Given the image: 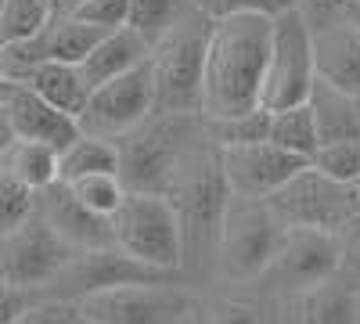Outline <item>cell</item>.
Returning a JSON list of instances; mask_svg holds the SVG:
<instances>
[{
  "instance_id": "cell-38",
  "label": "cell",
  "mask_w": 360,
  "mask_h": 324,
  "mask_svg": "<svg viewBox=\"0 0 360 324\" xmlns=\"http://www.w3.org/2000/svg\"><path fill=\"white\" fill-rule=\"evenodd\" d=\"M11 141H15V130H11V119H8L4 105H0V152H4V148H8Z\"/></svg>"
},
{
  "instance_id": "cell-6",
  "label": "cell",
  "mask_w": 360,
  "mask_h": 324,
  "mask_svg": "<svg viewBox=\"0 0 360 324\" xmlns=\"http://www.w3.org/2000/svg\"><path fill=\"white\" fill-rule=\"evenodd\" d=\"M108 231L112 245L130 259L166 274H180V227L166 195L127 191L119 209L108 216Z\"/></svg>"
},
{
  "instance_id": "cell-39",
  "label": "cell",
  "mask_w": 360,
  "mask_h": 324,
  "mask_svg": "<svg viewBox=\"0 0 360 324\" xmlns=\"http://www.w3.org/2000/svg\"><path fill=\"white\" fill-rule=\"evenodd\" d=\"M342 18H346V22H353V25L360 29V0H349V4L342 8Z\"/></svg>"
},
{
  "instance_id": "cell-14",
  "label": "cell",
  "mask_w": 360,
  "mask_h": 324,
  "mask_svg": "<svg viewBox=\"0 0 360 324\" xmlns=\"http://www.w3.org/2000/svg\"><path fill=\"white\" fill-rule=\"evenodd\" d=\"M101 37H105L101 29L72 15H51L47 25H40L33 37L18 44H0V65H4V76H11L37 62H79Z\"/></svg>"
},
{
  "instance_id": "cell-42",
  "label": "cell",
  "mask_w": 360,
  "mask_h": 324,
  "mask_svg": "<svg viewBox=\"0 0 360 324\" xmlns=\"http://www.w3.org/2000/svg\"><path fill=\"white\" fill-rule=\"evenodd\" d=\"M0 76H4V65H0Z\"/></svg>"
},
{
  "instance_id": "cell-26",
  "label": "cell",
  "mask_w": 360,
  "mask_h": 324,
  "mask_svg": "<svg viewBox=\"0 0 360 324\" xmlns=\"http://www.w3.org/2000/svg\"><path fill=\"white\" fill-rule=\"evenodd\" d=\"M69 191H72V198L83 205L86 213H94L101 220H108L119 209L123 195H127V188H123V181H119L115 169L83 173V176H76V181H69Z\"/></svg>"
},
{
  "instance_id": "cell-5",
  "label": "cell",
  "mask_w": 360,
  "mask_h": 324,
  "mask_svg": "<svg viewBox=\"0 0 360 324\" xmlns=\"http://www.w3.org/2000/svg\"><path fill=\"white\" fill-rule=\"evenodd\" d=\"M281 238V220L263 198L227 195L213 245V278L220 285H256Z\"/></svg>"
},
{
  "instance_id": "cell-4",
  "label": "cell",
  "mask_w": 360,
  "mask_h": 324,
  "mask_svg": "<svg viewBox=\"0 0 360 324\" xmlns=\"http://www.w3.org/2000/svg\"><path fill=\"white\" fill-rule=\"evenodd\" d=\"M213 15L198 4L188 8L148 51V69L155 86L152 112H198V79Z\"/></svg>"
},
{
  "instance_id": "cell-1",
  "label": "cell",
  "mask_w": 360,
  "mask_h": 324,
  "mask_svg": "<svg viewBox=\"0 0 360 324\" xmlns=\"http://www.w3.org/2000/svg\"><path fill=\"white\" fill-rule=\"evenodd\" d=\"M266 47H270V15L227 11L213 18L198 79V112L205 119H227V115L259 108Z\"/></svg>"
},
{
  "instance_id": "cell-37",
  "label": "cell",
  "mask_w": 360,
  "mask_h": 324,
  "mask_svg": "<svg viewBox=\"0 0 360 324\" xmlns=\"http://www.w3.org/2000/svg\"><path fill=\"white\" fill-rule=\"evenodd\" d=\"M33 299H40V296H33V292H22V288H15V285H4V281H0V324H11Z\"/></svg>"
},
{
  "instance_id": "cell-19",
  "label": "cell",
  "mask_w": 360,
  "mask_h": 324,
  "mask_svg": "<svg viewBox=\"0 0 360 324\" xmlns=\"http://www.w3.org/2000/svg\"><path fill=\"white\" fill-rule=\"evenodd\" d=\"M11 79L25 83L29 91H37L47 105H54L58 112L72 115V119L83 112L86 94H90V86L79 76L76 62H37V65H25V69L11 72Z\"/></svg>"
},
{
  "instance_id": "cell-10",
  "label": "cell",
  "mask_w": 360,
  "mask_h": 324,
  "mask_svg": "<svg viewBox=\"0 0 360 324\" xmlns=\"http://www.w3.org/2000/svg\"><path fill=\"white\" fill-rule=\"evenodd\" d=\"M76 252L79 249H72L65 238H58L44 216L29 213L22 223L0 234V281L44 299L47 288L58 281V274L69 267Z\"/></svg>"
},
{
  "instance_id": "cell-17",
  "label": "cell",
  "mask_w": 360,
  "mask_h": 324,
  "mask_svg": "<svg viewBox=\"0 0 360 324\" xmlns=\"http://www.w3.org/2000/svg\"><path fill=\"white\" fill-rule=\"evenodd\" d=\"M285 303H292V324H360V271L339 263L324 281Z\"/></svg>"
},
{
  "instance_id": "cell-25",
  "label": "cell",
  "mask_w": 360,
  "mask_h": 324,
  "mask_svg": "<svg viewBox=\"0 0 360 324\" xmlns=\"http://www.w3.org/2000/svg\"><path fill=\"white\" fill-rule=\"evenodd\" d=\"M101 169H115V144L108 137H90V134H76L62 152H58V181L69 184L83 173H101Z\"/></svg>"
},
{
  "instance_id": "cell-13",
  "label": "cell",
  "mask_w": 360,
  "mask_h": 324,
  "mask_svg": "<svg viewBox=\"0 0 360 324\" xmlns=\"http://www.w3.org/2000/svg\"><path fill=\"white\" fill-rule=\"evenodd\" d=\"M217 162L227 195L242 198H266L274 188H281L295 169H303L310 159L292 155L270 141H249V144H217Z\"/></svg>"
},
{
  "instance_id": "cell-30",
  "label": "cell",
  "mask_w": 360,
  "mask_h": 324,
  "mask_svg": "<svg viewBox=\"0 0 360 324\" xmlns=\"http://www.w3.org/2000/svg\"><path fill=\"white\" fill-rule=\"evenodd\" d=\"M266 108H252L242 115H227V119H205V130L213 144H249V141H266Z\"/></svg>"
},
{
  "instance_id": "cell-34",
  "label": "cell",
  "mask_w": 360,
  "mask_h": 324,
  "mask_svg": "<svg viewBox=\"0 0 360 324\" xmlns=\"http://www.w3.org/2000/svg\"><path fill=\"white\" fill-rule=\"evenodd\" d=\"M195 4L205 11V15H227V11H259V15H278V11H288L295 8L299 0H195Z\"/></svg>"
},
{
  "instance_id": "cell-43",
  "label": "cell",
  "mask_w": 360,
  "mask_h": 324,
  "mask_svg": "<svg viewBox=\"0 0 360 324\" xmlns=\"http://www.w3.org/2000/svg\"><path fill=\"white\" fill-rule=\"evenodd\" d=\"M0 4H4V0H0Z\"/></svg>"
},
{
  "instance_id": "cell-33",
  "label": "cell",
  "mask_w": 360,
  "mask_h": 324,
  "mask_svg": "<svg viewBox=\"0 0 360 324\" xmlns=\"http://www.w3.org/2000/svg\"><path fill=\"white\" fill-rule=\"evenodd\" d=\"M79 306L72 299H33L11 324H72Z\"/></svg>"
},
{
  "instance_id": "cell-29",
  "label": "cell",
  "mask_w": 360,
  "mask_h": 324,
  "mask_svg": "<svg viewBox=\"0 0 360 324\" xmlns=\"http://www.w3.org/2000/svg\"><path fill=\"white\" fill-rule=\"evenodd\" d=\"M310 166L321 169L332 181H346V184H360V141H328L317 144Z\"/></svg>"
},
{
  "instance_id": "cell-15",
  "label": "cell",
  "mask_w": 360,
  "mask_h": 324,
  "mask_svg": "<svg viewBox=\"0 0 360 324\" xmlns=\"http://www.w3.org/2000/svg\"><path fill=\"white\" fill-rule=\"evenodd\" d=\"M0 105H4V112H8L15 137H22V141H40V144H47V148L62 152L65 144L79 134L72 115L58 112L37 91H29L25 83H18L11 76H0Z\"/></svg>"
},
{
  "instance_id": "cell-20",
  "label": "cell",
  "mask_w": 360,
  "mask_h": 324,
  "mask_svg": "<svg viewBox=\"0 0 360 324\" xmlns=\"http://www.w3.org/2000/svg\"><path fill=\"white\" fill-rule=\"evenodd\" d=\"M148 47L134 29H112V33H105L94 47H90L79 62H76V69H79V76L86 79V86H98V83H105V79H112V76H119V72H127V69H134V65H141L144 58H148Z\"/></svg>"
},
{
  "instance_id": "cell-40",
  "label": "cell",
  "mask_w": 360,
  "mask_h": 324,
  "mask_svg": "<svg viewBox=\"0 0 360 324\" xmlns=\"http://www.w3.org/2000/svg\"><path fill=\"white\" fill-rule=\"evenodd\" d=\"M51 4H54V15H69L72 8L83 4V0H51Z\"/></svg>"
},
{
  "instance_id": "cell-16",
  "label": "cell",
  "mask_w": 360,
  "mask_h": 324,
  "mask_svg": "<svg viewBox=\"0 0 360 324\" xmlns=\"http://www.w3.org/2000/svg\"><path fill=\"white\" fill-rule=\"evenodd\" d=\"M314 76L335 91L360 98V29L342 15L310 29Z\"/></svg>"
},
{
  "instance_id": "cell-23",
  "label": "cell",
  "mask_w": 360,
  "mask_h": 324,
  "mask_svg": "<svg viewBox=\"0 0 360 324\" xmlns=\"http://www.w3.org/2000/svg\"><path fill=\"white\" fill-rule=\"evenodd\" d=\"M0 173H8L29 191H40L44 184L58 181V152L40 141H22L15 137L4 152H0Z\"/></svg>"
},
{
  "instance_id": "cell-3",
  "label": "cell",
  "mask_w": 360,
  "mask_h": 324,
  "mask_svg": "<svg viewBox=\"0 0 360 324\" xmlns=\"http://www.w3.org/2000/svg\"><path fill=\"white\" fill-rule=\"evenodd\" d=\"M202 112H152L148 119L112 137L115 144V173L127 191H155L162 195L180 152L202 134Z\"/></svg>"
},
{
  "instance_id": "cell-24",
  "label": "cell",
  "mask_w": 360,
  "mask_h": 324,
  "mask_svg": "<svg viewBox=\"0 0 360 324\" xmlns=\"http://www.w3.org/2000/svg\"><path fill=\"white\" fill-rule=\"evenodd\" d=\"M270 119H266V141L278 144V148L292 152V155H303L310 159L317 148V127H314V115L310 105H288V108H266Z\"/></svg>"
},
{
  "instance_id": "cell-27",
  "label": "cell",
  "mask_w": 360,
  "mask_h": 324,
  "mask_svg": "<svg viewBox=\"0 0 360 324\" xmlns=\"http://www.w3.org/2000/svg\"><path fill=\"white\" fill-rule=\"evenodd\" d=\"M130 11H127V29L152 47L166 29L184 15L188 8H195V0H127Z\"/></svg>"
},
{
  "instance_id": "cell-18",
  "label": "cell",
  "mask_w": 360,
  "mask_h": 324,
  "mask_svg": "<svg viewBox=\"0 0 360 324\" xmlns=\"http://www.w3.org/2000/svg\"><path fill=\"white\" fill-rule=\"evenodd\" d=\"M33 213L44 216L54 227L58 238H65L72 249H101V245H112L108 220L86 213L83 205L72 198L69 184H62V181H51L40 191H33Z\"/></svg>"
},
{
  "instance_id": "cell-7",
  "label": "cell",
  "mask_w": 360,
  "mask_h": 324,
  "mask_svg": "<svg viewBox=\"0 0 360 324\" xmlns=\"http://www.w3.org/2000/svg\"><path fill=\"white\" fill-rule=\"evenodd\" d=\"M263 202L281 220V227H310L335 234L353 213H360V184L332 181L307 162Z\"/></svg>"
},
{
  "instance_id": "cell-8",
  "label": "cell",
  "mask_w": 360,
  "mask_h": 324,
  "mask_svg": "<svg viewBox=\"0 0 360 324\" xmlns=\"http://www.w3.org/2000/svg\"><path fill=\"white\" fill-rule=\"evenodd\" d=\"M76 306L98 324H180L191 317L195 292L188 281H127L90 292Z\"/></svg>"
},
{
  "instance_id": "cell-22",
  "label": "cell",
  "mask_w": 360,
  "mask_h": 324,
  "mask_svg": "<svg viewBox=\"0 0 360 324\" xmlns=\"http://www.w3.org/2000/svg\"><path fill=\"white\" fill-rule=\"evenodd\" d=\"M314 127H317V144L328 141H360V98H349L335 86H328L314 76V86L307 94Z\"/></svg>"
},
{
  "instance_id": "cell-31",
  "label": "cell",
  "mask_w": 360,
  "mask_h": 324,
  "mask_svg": "<svg viewBox=\"0 0 360 324\" xmlns=\"http://www.w3.org/2000/svg\"><path fill=\"white\" fill-rule=\"evenodd\" d=\"M127 11H130L127 0H83V4L72 8L69 15L86 22V25H94V29H101V33H112V29L127 25Z\"/></svg>"
},
{
  "instance_id": "cell-36",
  "label": "cell",
  "mask_w": 360,
  "mask_h": 324,
  "mask_svg": "<svg viewBox=\"0 0 360 324\" xmlns=\"http://www.w3.org/2000/svg\"><path fill=\"white\" fill-rule=\"evenodd\" d=\"M346 4H349V0H299L295 8H299V15L307 18V25L314 29V25H324V22L339 18Z\"/></svg>"
},
{
  "instance_id": "cell-12",
  "label": "cell",
  "mask_w": 360,
  "mask_h": 324,
  "mask_svg": "<svg viewBox=\"0 0 360 324\" xmlns=\"http://www.w3.org/2000/svg\"><path fill=\"white\" fill-rule=\"evenodd\" d=\"M155 108V86H152V69H148V58L141 65L119 72L98 86H90L86 105L76 115L79 134L90 137H119L130 127H137L141 119H148Z\"/></svg>"
},
{
  "instance_id": "cell-41",
  "label": "cell",
  "mask_w": 360,
  "mask_h": 324,
  "mask_svg": "<svg viewBox=\"0 0 360 324\" xmlns=\"http://www.w3.org/2000/svg\"><path fill=\"white\" fill-rule=\"evenodd\" d=\"M72 324H98V320H90V317H83V313H79V317H76Z\"/></svg>"
},
{
  "instance_id": "cell-21",
  "label": "cell",
  "mask_w": 360,
  "mask_h": 324,
  "mask_svg": "<svg viewBox=\"0 0 360 324\" xmlns=\"http://www.w3.org/2000/svg\"><path fill=\"white\" fill-rule=\"evenodd\" d=\"M281 299L266 296H242V292H217V296H195L191 317L195 324H281L278 317Z\"/></svg>"
},
{
  "instance_id": "cell-2",
  "label": "cell",
  "mask_w": 360,
  "mask_h": 324,
  "mask_svg": "<svg viewBox=\"0 0 360 324\" xmlns=\"http://www.w3.org/2000/svg\"><path fill=\"white\" fill-rule=\"evenodd\" d=\"M162 195L169 198L176 213V227H180V274H184L188 285H195L202 278V263L213 271V245H217L220 213L227 202V188L217 162V144L205 127L180 152Z\"/></svg>"
},
{
  "instance_id": "cell-32",
  "label": "cell",
  "mask_w": 360,
  "mask_h": 324,
  "mask_svg": "<svg viewBox=\"0 0 360 324\" xmlns=\"http://www.w3.org/2000/svg\"><path fill=\"white\" fill-rule=\"evenodd\" d=\"M29 213H33V191L22 188L18 181H11L8 173H0V234L15 223H22Z\"/></svg>"
},
{
  "instance_id": "cell-35",
  "label": "cell",
  "mask_w": 360,
  "mask_h": 324,
  "mask_svg": "<svg viewBox=\"0 0 360 324\" xmlns=\"http://www.w3.org/2000/svg\"><path fill=\"white\" fill-rule=\"evenodd\" d=\"M335 242H339V256L346 267L360 271V213H353L339 231H335Z\"/></svg>"
},
{
  "instance_id": "cell-11",
  "label": "cell",
  "mask_w": 360,
  "mask_h": 324,
  "mask_svg": "<svg viewBox=\"0 0 360 324\" xmlns=\"http://www.w3.org/2000/svg\"><path fill=\"white\" fill-rule=\"evenodd\" d=\"M342 263L339 242L328 231H310V227H281V238L270 252L263 274L256 278L259 292L274 299H292L310 285L324 281Z\"/></svg>"
},
{
  "instance_id": "cell-9",
  "label": "cell",
  "mask_w": 360,
  "mask_h": 324,
  "mask_svg": "<svg viewBox=\"0 0 360 324\" xmlns=\"http://www.w3.org/2000/svg\"><path fill=\"white\" fill-rule=\"evenodd\" d=\"M314 86V54H310V25L299 8L270 15V47L259 79V108H288L303 105Z\"/></svg>"
},
{
  "instance_id": "cell-28",
  "label": "cell",
  "mask_w": 360,
  "mask_h": 324,
  "mask_svg": "<svg viewBox=\"0 0 360 324\" xmlns=\"http://www.w3.org/2000/svg\"><path fill=\"white\" fill-rule=\"evenodd\" d=\"M54 15L51 0H4L0 4V44H18L33 37Z\"/></svg>"
}]
</instances>
